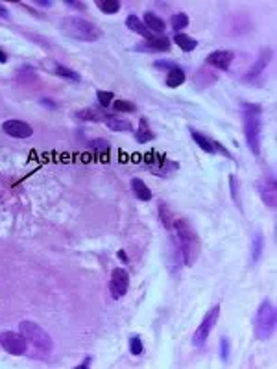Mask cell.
Instances as JSON below:
<instances>
[{"instance_id":"1","label":"cell","mask_w":277,"mask_h":369,"mask_svg":"<svg viewBox=\"0 0 277 369\" xmlns=\"http://www.w3.org/2000/svg\"><path fill=\"white\" fill-rule=\"evenodd\" d=\"M19 332L26 340V354H30L33 358H48L54 349V342H52L50 334L46 332L43 327H39L33 321H21L19 325Z\"/></svg>"},{"instance_id":"2","label":"cell","mask_w":277,"mask_h":369,"mask_svg":"<svg viewBox=\"0 0 277 369\" xmlns=\"http://www.w3.org/2000/svg\"><path fill=\"white\" fill-rule=\"evenodd\" d=\"M172 229L176 231V240L180 244L185 266H194L201 251V244H200L198 233L190 225L189 220H183V218L181 220H174Z\"/></svg>"},{"instance_id":"3","label":"cell","mask_w":277,"mask_h":369,"mask_svg":"<svg viewBox=\"0 0 277 369\" xmlns=\"http://www.w3.org/2000/svg\"><path fill=\"white\" fill-rule=\"evenodd\" d=\"M242 122H244V135L248 148L253 155H261V133H262V109L257 104L244 102L240 106Z\"/></svg>"},{"instance_id":"4","label":"cell","mask_w":277,"mask_h":369,"mask_svg":"<svg viewBox=\"0 0 277 369\" xmlns=\"http://www.w3.org/2000/svg\"><path fill=\"white\" fill-rule=\"evenodd\" d=\"M275 323H277V312L275 307H273L272 301L264 299L259 309L255 312V318H253V334H255L257 340H264L272 338L273 332H275Z\"/></svg>"},{"instance_id":"5","label":"cell","mask_w":277,"mask_h":369,"mask_svg":"<svg viewBox=\"0 0 277 369\" xmlns=\"http://www.w3.org/2000/svg\"><path fill=\"white\" fill-rule=\"evenodd\" d=\"M61 30L68 37H72V39L87 41V43L98 41L103 36L102 30L96 24H92V22H89L85 19H80V17H67V19L63 20Z\"/></svg>"},{"instance_id":"6","label":"cell","mask_w":277,"mask_h":369,"mask_svg":"<svg viewBox=\"0 0 277 369\" xmlns=\"http://www.w3.org/2000/svg\"><path fill=\"white\" fill-rule=\"evenodd\" d=\"M218 316H220V305H215V307L203 316L201 323L198 325L196 332L192 334V345H196V347H203V345H205L211 330L215 329L216 321H218Z\"/></svg>"},{"instance_id":"7","label":"cell","mask_w":277,"mask_h":369,"mask_svg":"<svg viewBox=\"0 0 277 369\" xmlns=\"http://www.w3.org/2000/svg\"><path fill=\"white\" fill-rule=\"evenodd\" d=\"M0 347L6 351V353L13 354V356H22L26 354V340L22 338L21 332H13V330H4L0 332Z\"/></svg>"},{"instance_id":"8","label":"cell","mask_w":277,"mask_h":369,"mask_svg":"<svg viewBox=\"0 0 277 369\" xmlns=\"http://www.w3.org/2000/svg\"><path fill=\"white\" fill-rule=\"evenodd\" d=\"M144 159H146V162L152 168V174H155V176H170V174H174L180 168L178 162L166 159L163 153H155V152L146 153Z\"/></svg>"},{"instance_id":"9","label":"cell","mask_w":277,"mask_h":369,"mask_svg":"<svg viewBox=\"0 0 277 369\" xmlns=\"http://www.w3.org/2000/svg\"><path fill=\"white\" fill-rule=\"evenodd\" d=\"M259 194H261L262 202L268 207H275L277 199V185H275V176L273 172H266L262 176V179L259 181Z\"/></svg>"},{"instance_id":"10","label":"cell","mask_w":277,"mask_h":369,"mask_svg":"<svg viewBox=\"0 0 277 369\" xmlns=\"http://www.w3.org/2000/svg\"><path fill=\"white\" fill-rule=\"evenodd\" d=\"M190 137H192V141L200 146V150H203L205 153H209V155H215V153H224L226 157H229V159H233V155H231L229 152H227L226 148L222 146V144H218L216 141H213V139H209L207 135H203V133L196 131V129H192L190 127Z\"/></svg>"},{"instance_id":"11","label":"cell","mask_w":277,"mask_h":369,"mask_svg":"<svg viewBox=\"0 0 277 369\" xmlns=\"http://www.w3.org/2000/svg\"><path fill=\"white\" fill-rule=\"evenodd\" d=\"M129 288V273L124 268L113 270L111 275V283H109V290H111V297L113 299H122Z\"/></svg>"},{"instance_id":"12","label":"cell","mask_w":277,"mask_h":369,"mask_svg":"<svg viewBox=\"0 0 277 369\" xmlns=\"http://www.w3.org/2000/svg\"><path fill=\"white\" fill-rule=\"evenodd\" d=\"M2 131L6 135L13 137V139H28L33 133V127L24 120H17V118H11V120H6L2 124Z\"/></svg>"},{"instance_id":"13","label":"cell","mask_w":277,"mask_h":369,"mask_svg":"<svg viewBox=\"0 0 277 369\" xmlns=\"http://www.w3.org/2000/svg\"><path fill=\"white\" fill-rule=\"evenodd\" d=\"M235 59V52L231 50H215L211 52L209 56H207V65L215 66V69H220V71H227L229 65L233 63Z\"/></svg>"},{"instance_id":"14","label":"cell","mask_w":277,"mask_h":369,"mask_svg":"<svg viewBox=\"0 0 277 369\" xmlns=\"http://www.w3.org/2000/svg\"><path fill=\"white\" fill-rule=\"evenodd\" d=\"M137 50H150V52H168L170 50V41L164 36H154L152 39L144 41L137 46Z\"/></svg>"},{"instance_id":"15","label":"cell","mask_w":277,"mask_h":369,"mask_svg":"<svg viewBox=\"0 0 277 369\" xmlns=\"http://www.w3.org/2000/svg\"><path fill=\"white\" fill-rule=\"evenodd\" d=\"M106 124L111 131H133V124L118 115H106Z\"/></svg>"},{"instance_id":"16","label":"cell","mask_w":277,"mask_h":369,"mask_svg":"<svg viewBox=\"0 0 277 369\" xmlns=\"http://www.w3.org/2000/svg\"><path fill=\"white\" fill-rule=\"evenodd\" d=\"M126 26H128L131 31H135V33H138V36H143L144 41H148V39L154 37V33L144 26L143 19H138L137 15H128V19H126Z\"/></svg>"},{"instance_id":"17","label":"cell","mask_w":277,"mask_h":369,"mask_svg":"<svg viewBox=\"0 0 277 369\" xmlns=\"http://www.w3.org/2000/svg\"><path fill=\"white\" fill-rule=\"evenodd\" d=\"M270 57H272V52H270V50H262L261 56H259V59L253 63V66L250 69V72H248L246 76H244V80H253V78L259 76V74H261V72L266 69Z\"/></svg>"},{"instance_id":"18","label":"cell","mask_w":277,"mask_h":369,"mask_svg":"<svg viewBox=\"0 0 277 369\" xmlns=\"http://www.w3.org/2000/svg\"><path fill=\"white\" fill-rule=\"evenodd\" d=\"M143 22H144V26H146V28H148L150 31H157V33H163L164 28H166L164 20L161 19L159 15L152 13V11H146V13H144Z\"/></svg>"},{"instance_id":"19","label":"cell","mask_w":277,"mask_h":369,"mask_svg":"<svg viewBox=\"0 0 277 369\" xmlns=\"http://www.w3.org/2000/svg\"><path fill=\"white\" fill-rule=\"evenodd\" d=\"M135 139H137V142H141V144H146V142L154 141L155 139V133L150 129L148 126V120L146 118H141V122H138V127L135 129Z\"/></svg>"},{"instance_id":"20","label":"cell","mask_w":277,"mask_h":369,"mask_svg":"<svg viewBox=\"0 0 277 369\" xmlns=\"http://www.w3.org/2000/svg\"><path fill=\"white\" fill-rule=\"evenodd\" d=\"M131 188H133V194L137 196V199H141V202H150L152 199V190H150L148 185L143 179L133 177L131 179Z\"/></svg>"},{"instance_id":"21","label":"cell","mask_w":277,"mask_h":369,"mask_svg":"<svg viewBox=\"0 0 277 369\" xmlns=\"http://www.w3.org/2000/svg\"><path fill=\"white\" fill-rule=\"evenodd\" d=\"M174 43L178 46H180V48L183 52H192L196 48V46H198V41L192 39V37L187 36V33H181V31L174 36Z\"/></svg>"},{"instance_id":"22","label":"cell","mask_w":277,"mask_h":369,"mask_svg":"<svg viewBox=\"0 0 277 369\" xmlns=\"http://www.w3.org/2000/svg\"><path fill=\"white\" fill-rule=\"evenodd\" d=\"M183 81H185V72H183V69H180L178 65H176L174 69H170L168 74H166V85L174 89V87L183 85Z\"/></svg>"},{"instance_id":"23","label":"cell","mask_w":277,"mask_h":369,"mask_svg":"<svg viewBox=\"0 0 277 369\" xmlns=\"http://www.w3.org/2000/svg\"><path fill=\"white\" fill-rule=\"evenodd\" d=\"M262 249H264V237L261 233H255L252 240V262H259V258L262 255Z\"/></svg>"},{"instance_id":"24","label":"cell","mask_w":277,"mask_h":369,"mask_svg":"<svg viewBox=\"0 0 277 369\" xmlns=\"http://www.w3.org/2000/svg\"><path fill=\"white\" fill-rule=\"evenodd\" d=\"M76 117L82 118V120L103 122L106 120V113H100V111H96V109H82V111H78Z\"/></svg>"},{"instance_id":"25","label":"cell","mask_w":277,"mask_h":369,"mask_svg":"<svg viewBox=\"0 0 277 369\" xmlns=\"http://www.w3.org/2000/svg\"><path fill=\"white\" fill-rule=\"evenodd\" d=\"M98 10L103 11V13H118L120 11V2L118 0H98L96 2Z\"/></svg>"},{"instance_id":"26","label":"cell","mask_w":277,"mask_h":369,"mask_svg":"<svg viewBox=\"0 0 277 369\" xmlns=\"http://www.w3.org/2000/svg\"><path fill=\"white\" fill-rule=\"evenodd\" d=\"M170 24H172V28L176 30V33H180L183 28L189 26V15H187V13H176V15H172V19H170Z\"/></svg>"},{"instance_id":"27","label":"cell","mask_w":277,"mask_h":369,"mask_svg":"<svg viewBox=\"0 0 277 369\" xmlns=\"http://www.w3.org/2000/svg\"><path fill=\"white\" fill-rule=\"evenodd\" d=\"M56 74L61 78H67V80H72V81H80L82 78H80V74L74 71H71V69H67V66L63 65H56Z\"/></svg>"},{"instance_id":"28","label":"cell","mask_w":277,"mask_h":369,"mask_svg":"<svg viewBox=\"0 0 277 369\" xmlns=\"http://www.w3.org/2000/svg\"><path fill=\"white\" fill-rule=\"evenodd\" d=\"M113 109L118 113H133L135 111V104L131 102H126V100H117L113 102Z\"/></svg>"},{"instance_id":"29","label":"cell","mask_w":277,"mask_h":369,"mask_svg":"<svg viewBox=\"0 0 277 369\" xmlns=\"http://www.w3.org/2000/svg\"><path fill=\"white\" fill-rule=\"evenodd\" d=\"M229 183H231V197H233V202L236 205H240V196H238V179L235 176L229 177Z\"/></svg>"},{"instance_id":"30","label":"cell","mask_w":277,"mask_h":369,"mask_svg":"<svg viewBox=\"0 0 277 369\" xmlns=\"http://www.w3.org/2000/svg\"><path fill=\"white\" fill-rule=\"evenodd\" d=\"M96 96H98V102H100L103 107H108V106H111V102H113L115 94L111 91H98Z\"/></svg>"},{"instance_id":"31","label":"cell","mask_w":277,"mask_h":369,"mask_svg":"<svg viewBox=\"0 0 277 369\" xmlns=\"http://www.w3.org/2000/svg\"><path fill=\"white\" fill-rule=\"evenodd\" d=\"M129 353L133 354V356L143 353V342H141L138 336H133V338L129 340Z\"/></svg>"},{"instance_id":"32","label":"cell","mask_w":277,"mask_h":369,"mask_svg":"<svg viewBox=\"0 0 277 369\" xmlns=\"http://www.w3.org/2000/svg\"><path fill=\"white\" fill-rule=\"evenodd\" d=\"M220 356L224 362H227L229 360V340L224 336V338L220 340Z\"/></svg>"},{"instance_id":"33","label":"cell","mask_w":277,"mask_h":369,"mask_svg":"<svg viewBox=\"0 0 277 369\" xmlns=\"http://www.w3.org/2000/svg\"><path fill=\"white\" fill-rule=\"evenodd\" d=\"M155 66L157 69H164V71H170V69H174V63H170V61H155Z\"/></svg>"},{"instance_id":"34","label":"cell","mask_w":277,"mask_h":369,"mask_svg":"<svg viewBox=\"0 0 277 369\" xmlns=\"http://www.w3.org/2000/svg\"><path fill=\"white\" fill-rule=\"evenodd\" d=\"M65 4L72 6V8H78V10H83V8H85V6H83V2H74V0H67Z\"/></svg>"},{"instance_id":"35","label":"cell","mask_w":277,"mask_h":369,"mask_svg":"<svg viewBox=\"0 0 277 369\" xmlns=\"http://www.w3.org/2000/svg\"><path fill=\"white\" fill-rule=\"evenodd\" d=\"M118 255V258H120V260H122V262H128L129 258H128V255H126V251H122V249H120V251L117 253Z\"/></svg>"},{"instance_id":"36","label":"cell","mask_w":277,"mask_h":369,"mask_svg":"<svg viewBox=\"0 0 277 369\" xmlns=\"http://www.w3.org/2000/svg\"><path fill=\"white\" fill-rule=\"evenodd\" d=\"M0 17H2V19H8V17H10V13H8V10H6L4 6L0 4Z\"/></svg>"},{"instance_id":"37","label":"cell","mask_w":277,"mask_h":369,"mask_svg":"<svg viewBox=\"0 0 277 369\" xmlns=\"http://www.w3.org/2000/svg\"><path fill=\"white\" fill-rule=\"evenodd\" d=\"M37 6H45V8H50L52 2H50V0H37Z\"/></svg>"},{"instance_id":"38","label":"cell","mask_w":277,"mask_h":369,"mask_svg":"<svg viewBox=\"0 0 277 369\" xmlns=\"http://www.w3.org/2000/svg\"><path fill=\"white\" fill-rule=\"evenodd\" d=\"M87 365H91V358H85V360H83V364L78 365V369H85Z\"/></svg>"},{"instance_id":"39","label":"cell","mask_w":277,"mask_h":369,"mask_svg":"<svg viewBox=\"0 0 277 369\" xmlns=\"http://www.w3.org/2000/svg\"><path fill=\"white\" fill-rule=\"evenodd\" d=\"M8 61V56H6V52L0 48V63H6Z\"/></svg>"}]
</instances>
